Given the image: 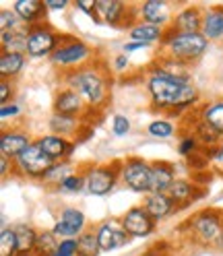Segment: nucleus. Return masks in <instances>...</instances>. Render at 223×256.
<instances>
[{
    "label": "nucleus",
    "mask_w": 223,
    "mask_h": 256,
    "mask_svg": "<svg viewBox=\"0 0 223 256\" xmlns=\"http://www.w3.org/2000/svg\"><path fill=\"white\" fill-rule=\"evenodd\" d=\"M145 85L149 91L151 110L164 112L168 116H182V112L190 110L200 98L192 76H176L162 70L155 64L149 66Z\"/></svg>",
    "instance_id": "obj_1"
},
{
    "label": "nucleus",
    "mask_w": 223,
    "mask_h": 256,
    "mask_svg": "<svg viewBox=\"0 0 223 256\" xmlns=\"http://www.w3.org/2000/svg\"><path fill=\"white\" fill-rule=\"evenodd\" d=\"M64 83L74 89L85 104L93 110H102L110 104V93H112V76L110 70L100 62H89L85 66L68 70L62 74Z\"/></svg>",
    "instance_id": "obj_2"
},
{
    "label": "nucleus",
    "mask_w": 223,
    "mask_h": 256,
    "mask_svg": "<svg viewBox=\"0 0 223 256\" xmlns=\"http://www.w3.org/2000/svg\"><path fill=\"white\" fill-rule=\"evenodd\" d=\"M209 50V40L202 34H178V31L166 29V38L162 42V52L174 60H178L186 66H192L198 62L204 52Z\"/></svg>",
    "instance_id": "obj_3"
},
{
    "label": "nucleus",
    "mask_w": 223,
    "mask_h": 256,
    "mask_svg": "<svg viewBox=\"0 0 223 256\" xmlns=\"http://www.w3.org/2000/svg\"><path fill=\"white\" fill-rule=\"evenodd\" d=\"M190 234V238L196 240L204 246L223 248V213L215 209H202L194 215H190L182 226Z\"/></svg>",
    "instance_id": "obj_4"
},
{
    "label": "nucleus",
    "mask_w": 223,
    "mask_h": 256,
    "mask_svg": "<svg viewBox=\"0 0 223 256\" xmlns=\"http://www.w3.org/2000/svg\"><path fill=\"white\" fill-rule=\"evenodd\" d=\"M93 58V48L87 46L83 40H78L74 36H68V34H62V40H60V46L58 50L50 56V62L54 64L56 68L60 70H76L89 64V60Z\"/></svg>",
    "instance_id": "obj_5"
},
{
    "label": "nucleus",
    "mask_w": 223,
    "mask_h": 256,
    "mask_svg": "<svg viewBox=\"0 0 223 256\" xmlns=\"http://www.w3.org/2000/svg\"><path fill=\"white\" fill-rule=\"evenodd\" d=\"M87 178V192L93 196H108L112 190L116 188V184L122 180V162L114 159L110 164L102 166H89L85 170Z\"/></svg>",
    "instance_id": "obj_6"
},
{
    "label": "nucleus",
    "mask_w": 223,
    "mask_h": 256,
    "mask_svg": "<svg viewBox=\"0 0 223 256\" xmlns=\"http://www.w3.org/2000/svg\"><path fill=\"white\" fill-rule=\"evenodd\" d=\"M56 162L52 157H48L40 142L34 140L31 145L14 159V176L21 178H34V180H44V176L52 170Z\"/></svg>",
    "instance_id": "obj_7"
},
{
    "label": "nucleus",
    "mask_w": 223,
    "mask_h": 256,
    "mask_svg": "<svg viewBox=\"0 0 223 256\" xmlns=\"http://www.w3.org/2000/svg\"><path fill=\"white\" fill-rule=\"evenodd\" d=\"M122 184L132 192H138V194H149L153 190L151 164L136 155L126 157L122 162Z\"/></svg>",
    "instance_id": "obj_8"
},
{
    "label": "nucleus",
    "mask_w": 223,
    "mask_h": 256,
    "mask_svg": "<svg viewBox=\"0 0 223 256\" xmlns=\"http://www.w3.org/2000/svg\"><path fill=\"white\" fill-rule=\"evenodd\" d=\"M62 34L56 31L50 25H36L29 27V38H27V56L31 58H50L60 46Z\"/></svg>",
    "instance_id": "obj_9"
},
{
    "label": "nucleus",
    "mask_w": 223,
    "mask_h": 256,
    "mask_svg": "<svg viewBox=\"0 0 223 256\" xmlns=\"http://www.w3.org/2000/svg\"><path fill=\"white\" fill-rule=\"evenodd\" d=\"M126 14H136L138 17V4H126L120 0H98V19L110 27L118 29H132L136 21H132ZM140 19V17H138Z\"/></svg>",
    "instance_id": "obj_10"
},
{
    "label": "nucleus",
    "mask_w": 223,
    "mask_h": 256,
    "mask_svg": "<svg viewBox=\"0 0 223 256\" xmlns=\"http://www.w3.org/2000/svg\"><path fill=\"white\" fill-rule=\"evenodd\" d=\"M120 226L130 238H147L155 232L157 221L145 211V206L136 204V206H130V209L120 217Z\"/></svg>",
    "instance_id": "obj_11"
},
{
    "label": "nucleus",
    "mask_w": 223,
    "mask_h": 256,
    "mask_svg": "<svg viewBox=\"0 0 223 256\" xmlns=\"http://www.w3.org/2000/svg\"><path fill=\"white\" fill-rule=\"evenodd\" d=\"M85 226H87L85 213L81 209H76V206H66V209L60 211V217L54 223L52 232L60 240H76L85 232Z\"/></svg>",
    "instance_id": "obj_12"
},
{
    "label": "nucleus",
    "mask_w": 223,
    "mask_h": 256,
    "mask_svg": "<svg viewBox=\"0 0 223 256\" xmlns=\"http://www.w3.org/2000/svg\"><path fill=\"white\" fill-rule=\"evenodd\" d=\"M202 17H204V10L200 4H184L180 10H176L172 25L168 29L178 31V34H200Z\"/></svg>",
    "instance_id": "obj_13"
},
{
    "label": "nucleus",
    "mask_w": 223,
    "mask_h": 256,
    "mask_svg": "<svg viewBox=\"0 0 223 256\" xmlns=\"http://www.w3.org/2000/svg\"><path fill=\"white\" fill-rule=\"evenodd\" d=\"M52 108H54V114L68 116V118H78V120H81L83 114L89 110V106L85 104V100L74 89H70V87H64V89H60L56 93Z\"/></svg>",
    "instance_id": "obj_14"
},
{
    "label": "nucleus",
    "mask_w": 223,
    "mask_h": 256,
    "mask_svg": "<svg viewBox=\"0 0 223 256\" xmlns=\"http://www.w3.org/2000/svg\"><path fill=\"white\" fill-rule=\"evenodd\" d=\"M98 240H100V246H102V252H114V250H120L124 246H128L130 242V236L124 232V228L120 226V221H104L100 223L98 228Z\"/></svg>",
    "instance_id": "obj_15"
},
{
    "label": "nucleus",
    "mask_w": 223,
    "mask_h": 256,
    "mask_svg": "<svg viewBox=\"0 0 223 256\" xmlns=\"http://www.w3.org/2000/svg\"><path fill=\"white\" fill-rule=\"evenodd\" d=\"M174 4L166 2V0H147V2L138 4V17L142 23H149L155 27H164L168 29L172 25V19L176 12H172Z\"/></svg>",
    "instance_id": "obj_16"
},
{
    "label": "nucleus",
    "mask_w": 223,
    "mask_h": 256,
    "mask_svg": "<svg viewBox=\"0 0 223 256\" xmlns=\"http://www.w3.org/2000/svg\"><path fill=\"white\" fill-rule=\"evenodd\" d=\"M202 194H204V188H200L194 180H184V178H178L176 182L172 184V188L168 190V196L174 200V204H176L178 211L190 206Z\"/></svg>",
    "instance_id": "obj_17"
},
{
    "label": "nucleus",
    "mask_w": 223,
    "mask_h": 256,
    "mask_svg": "<svg viewBox=\"0 0 223 256\" xmlns=\"http://www.w3.org/2000/svg\"><path fill=\"white\" fill-rule=\"evenodd\" d=\"M31 142L34 140L23 128H4L2 134H0V153L10 159H17Z\"/></svg>",
    "instance_id": "obj_18"
},
{
    "label": "nucleus",
    "mask_w": 223,
    "mask_h": 256,
    "mask_svg": "<svg viewBox=\"0 0 223 256\" xmlns=\"http://www.w3.org/2000/svg\"><path fill=\"white\" fill-rule=\"evenodd\" d=\"M40 147L44 149V153L48 157H52L54 162H66L70 159V155L76 151V142L64 136H58V134H44L38 138Z\"/></svg>",
    "instance_id": "obj_19"
},
{
    "label": "nucleus",
    "mask_w": 223,
    "mask_h": 256,
    "mask_svg": "<svg viewBox=\"0 0 223 256\" xmlns=\"http://www.w3.org/2000/svg\"><path fill=\"white\" fill-rule=\"evenodd\" d=\"M12 10L19 14V19L25 27H36L46 23L48 6L46 0H17L12 2Z\"/></svg>",
    "instance_id": "obj_20"
},
{
    "label": "nucleus",
    "mask_w": 223,
    "mask_h": 256,
    "mask_svg": "<svg viewBox=\"0 0 223 256\" xmlns=\"http://www.w3.org/2000/svg\"><path fill=\"white\" fill-rule=\"evenodd\" d=\"M140 204L145 206V211L157 223L168 219V217H172L174 213H178L176 204H174V200L168 196V192H149V194H145V198H142Z\"/></svg>",
    "instance_id": "obj_21"
},
{
    "label": "nucleus",
    "mask_w": 223,
    "mask_h": 256,
    "mask_svg": "<svg viewBox=\"0 0 223 256\" xmlns=\"http://www.w3.org/2000/svg\"><path fill=\"white\" fill-rule=\"evenodd\" d=\"M176 180L178 178H176V166L174 164L164 162V159L151 162V184H153L151 192H168Z\"/></svg>",
    "instance_id": "obj_22"
},
{
    "label": "nucleus",
    "mask_w": 223,
    "mask_h": 256,
    "mask_svg": "<svg viewBox=\"0 0 223 256\" xmlns=\"http://www.w3.org/2000/svg\"><path fill=\"white\" fill-rule=\"evenodd\" d=\"M200 34L209 42H223V4H211L204 10Z\"/></svg>",
    "instance_id": "obj_23"
},
{
    "label": "nucleus",
    "mask_w": 223,
    "mask_h": 256,
    "mask_svg": "<svg viewBox=\"0 0 223 256\" xmlns=\"http://www.w3.org/2000/svg\"><path fill=\"white\" fill-rule=\"evenodd\" d=\"M27 38H29V27H21V29H14V31H0L2 52L27 54Z\"/></svg>",
    "instance_id": "obj_24"
},
{
    "label": "nucleus",
    "mask_w": 223,
    "mask_h": 256,
    "mask_svg": "<svg viewBox=\"0 0 223 256\" xmlns=\"http://www.w3.org/2000/svg\"><path fill=\"white\" fill-rule=\"evenodd\" d=\"M190 118H192V134L196 140H198V145L200 147H219L221 142H223V136L215 130V128H211L206 122H202L200 118H198V114L196 116H192L190 114Z\"/></svg>",
    "instance_id": "obj_25"
},
{
    "label": "nucleus",
    "mask_w": 223,
    "mask_h": 256,
    "mask_svg": "<svg viewBox=\"0 0 223 256\" xmlns=\"http://www.w3.org/2000/svg\"><path fill=\"white\" fill-rule=\"evenodd\" d=\"M12 230H14V236H17V250H19L17 256H34L40 232H36L31 226H27V223H19V226H14Z\"/></svg>",
    "instance_id": "obj_26"
},
{
    "label": "nucleus",
    "mask_w": 223,
    "mask_h": 256,
    "mask_svg": "<svg viewBox=\"0 0 223 256\" xmlns=\"http://www.w3.org/2000/svg\"><path fill=\"white\" fill-rule=\"evenodd\" d=\"M128 36H130V42H140V44H155L159 42L162 44L164 38H166V29L164 27H155V25H149V23H142L138 21L132 29H128Z\"/></svg>",
    "instance_id": "obj_27"
},
{
    "label": "nucleus",
    "mask_w": 223,
    "mask_h": 256,
    "mask_svg": "<svg viewBox=\"0 0 223 256\" xmlns=\"http://www.w3.org/2000/svg\"><path fill=\"white\" fill-rule=\"evenodd\" d=\"M83 122L78 118H68V116H60V114H52L50 120H48V128L52 130V134H58V136H76L78 130H81Z\"/></svg>",
    "instance_id": "obj_28"
},
{
    "label": "nucleus",
    "mask_w": 223,
    "mask_h": 256,
    "mask_svg": "<svg viewBox=\"0 0 223 256\" xmlns=\"http://www.w3.org/2000/svg\"><path fill=\"white\" fill-rule=\"evenodd\" d=\"M27 54H12L2 52L0 54V78H14L25 66Z\"/></svg>",
    "instance_id": "obj_29"
},
{
    "label": "nucleus",
    "mask_w": 223,
    "mask_h": 256,
    "mask_svg": "<svg viewBox=\"0 0 223 256\" xmlns=\"http://www.w3.org/2000/svg\"><path fill=\"white\" fill-rule=\"evenodd\" d=\"M198 118L202 122H206L211 128L223 136V102H211V104H204L198 110Z\"/></svg>",
    "instance_id": "obj_30"
},
{
    "label": "nucleus",
    "mask_w": 223,
    "mask_h": 256,
    "mask_svg": "<svg viewBox=\"0 0 223 256\" xmlns=\"http://www.w3.org/2000/svg\"><path fill=\"white\" fill-rule=\"evenodd\" d=\"M72 174H76V170H74V166L70 164V159H66V162H56V164L52 166V170L44 176L42 182H44L46 186H54V188L58 190V186L64 182L66 178H70Z\"/></svg>",
    "instance_id": "obj_31"
},
{
    "label": "nucleus",
    "mask_w": 223,
    "mask_h": 256,
    "mask_svg": "<svg viewBox=\"0 0 223 256\" xmlns=\"http://www.w3.org/2000/svg\"><path fill=\"white\" fill-rule=\"evenodd\" d=\"M100 254H102V246L95 230H87L76 238V256H100Z\"/></svg>",
    "instance_id": "obj_32"
},
{
    "label": "nucleus",
    "mask_w": 223,
    "mask_h": 256,
    "mask_svg": "<svg viewBox=\"0 0 223 256\" xmlns=\"http://www.w3.org/2000/svg\"><path fill=\"white\" fill-rule=\"evenodd\" d=\"M60 242L52 230H44L38 236V244H36V254L34 256H56Z\"/></svg>",
    "instance_id": "obj_33"
},
{
    "label": "nucleus",
    "mask_w": 223,
    "mask_h": 256,
    "mask_svg": "<svg viewBox=\"0 0 223 256\" xmlns=\"http://www.w3.org/2000/svg\"><path fill=\"white\" fill-rule=\"evenodd\" d=\"M17 236L12 228H4L0 232V256H17Z\"/></svg>",
    "instance_id": "obj_34"
},
{
    "label": "nucleus",
    "mask_w": 223,
    "mask_h": 256,
    "mask_svg": "<svg viewBox=\"0 0 223 256\" xmlns=\"http://www.w3.org/2000/svg\"><path fill=\"white\" fill-rule=\"evenodd\" d=\"M147 132L153 136V138H170L174 136V132H176V126H174L170 120H153L149 126H147Z\"/></svg>",
    "instance_id": "obj_35"
},
{
    "label": "nucleus",
    "mask_w": 223,
    "mask_h": 256,
    "mask_svg": "<svg viewBox=\"0 0 223 256\" xmlns=\"http://www.w3.org/2000/svg\"><path fill=\"white\" fill-rule=\"evenodd\" d=\"M14 29H21V19L19 14L14 12L12 8H2L0 10V31H14Z\"/></svg>",
    "instance_id": "obj_36"
},
{
    "label": "nucleus",
    "mask_w": 223,
    "mask_h": 256,
    "mask_svg": "<svg viewBox=\"0 0 223 256\" xmlns=\"http://www.w3.org/2000/svg\"><path fill=\"white\" fill-rule=\"evenodd\" d=\"M83 186H87L85 172H81V174H72L70 178H66L64 182L58 186V190H60V192H78V190H83Z\"/></svg>",
    "instance_id": "obj_37"
},
{
    "label": "nucleus",
    "mask_w": 223,
    "mask_h": 256,
    "mask_svg": "<svg viewBox=\"0 0 223 256\" xmlns=\"http://www.w3.org/2000/svg\"><path fill=\"white\" fill-rule=\"evenodd\" d=\"M200 149V145H198V140L192 136V134H186V136H182L180 138V145H178V153L182 155V157H190V155H194L196 151Z\"/></svg>",
    "instance_id": "obj_38"
},
{
    "label": "nucleus",
    "mask_w": 223,
    "mask_h": 256,
    "mask_svg": "<svg viewBox=\"0 0 223 256\" xmlns=\"http://www.w3.org/2000/svg\"><path fill=\"white\" fill-rule=\"evenodd\" d=\"M112 132L116 136H126L130 132V120L122 114H116L114 120H112Z\"/></svg>",
    "instance_id": "obj_39"
},
{
    "label": "nucleus",
    "mask_w": 223,
    "mask_h": 256,
    "mask_svg": "<svg viewBox=\"0 0 223 256\" xmlns=\"http://www.w3.org/2000/svg\"><path fill=\"white\" fill-rule=\"evenodd\" d=\"M12 98H14V83L10 78H0V104L8 106L12 104Z\"/></svg>",
    "instance_id": "obj_40"
},
{
    "label": "nucleus",
    "mask_w": 223,
    "mask_h": 256,
    "mask_svg": "<svg viewBox=\"0 0 223 256\" xmlns=\"http://www.w3.org/2000/svg\"><path fill=\"white\" fill-rule=\"evenodd\" d=\"M74 6L78 10H83L85 14H89L95 23H100V19H98V0H76Z\"/></svg>",
    "instance_id": "obj_41"
},
{
    "label": "nucleus",
    "mask_w": 223,
    "mask_h": 256,
    "mask_svg": "<svg viewBox=\"0 0 223 256\" xmlns=\"http://www.w3.org/2000/svg\"><path fill=\"white\" fill-rule=\"evenodd\" d=\"M56 256H76V240H60Z\"/></svg>",
    "instance_id": "obj_42"
},
{
    "label": "nucleus",
    "mask_w": 223,
    "mask_h": 256,
    "mask_svg": "<svg viewBox=\"0 0 223 256\" xmlns=\"http://www.w3.org/2000/svg\"><path fill=\"white\" fill-rule=\"evenodd\" d=\"M8 174H14V159L0 153V176L8 178Z\"/></svg>",
    "instance_id": "obj_43"
},
{
    "label": "nucleus",
    "mask_w": 223,
    "mask_h": 256,
    "mask_svg": "<svg viewBox=\"0 0 223 256\" xmlns=\"http://www.w3.org/2000/svg\"><path fill=\"white\" fill-rule=\"evenodd\" d=\"M19 106L17 104H8V106H2L0 108V118H2V122H6L8 118H14V116H19Z\"/></svg>",
    "instance_id": "obj_44"
},
{
    "label": "nucleus",
    "mask_w": 223,
    "mask_h": 256,
    "mask_svg": "<svg viewBox=\"0 0 223 256\" xmlns=\"http://www.w3.org/2000/svg\"><path fill=\"white\" fill-rule=\"evenodd\" d=\"M68 4H70L68 0H46L48 10H64Z\"/></svg>",
    "instance_id": "obj_45"
},
{
    "label": "nucleus",
    "mask_w": 223,
    "mask_h": 256,
    "mask_svg": "<svg viewBox=\"0 0 223 256\" xmlns=\"http://www.w3.org/2000/svg\"><path fill=\"white\" fill-rule=\"evenodd\" d=\"M213 164L223 172V142L219 147H215V151H213Z\"/></svg>",
    "instance_id": "obj_46"
},
{
    "label": "nucleus",
    "mask_w": 223,
    "mask_h": 256,
    "mask_svg": "<svg viewBox=\"0 0 223 256\" xmlns=\"http://www.w3.org/2000/svg\"><path fill=\"white\" fill-rule=\"evenodd\" d=\"M128 64H130V62H128V54H124V52H122L120 56L114 58V66H116V70H124L126 66H128Z\"/></svg>",
    "instance_id": "obj_47"
},
{
    "label": "nucleus",
    "mask_w": 223,
    "mask_h": 256,
    "mask_svg": "<svg viewBox=\"0 0 223 256\" xmlns=\"http://www.w3.org/2000/svg\"><path fill=\"white\" fill-rule=\"evenodd\" d=\"M140 48H149L147 44H140V42H126L124 44V54H130V52H136Z\"/></svg>",
    "instance_id": "obj_48"
},
{
    "label": "nucleus",
    "mask_w": 223,
    "mask_h": 256,
    "mask_svg": "<svg viewBox=\"0 0 223 256\" xmlns=\"http://www.w3.org/2000/svg\"><path fill=\"white\" fill-rule=\"evenodd\" d=\"M164 250H166V244H155L145 256H168V254H162Z\"/></svg>",
    "instance_id": "obj_49"
},
{
    "label": "nucleus",
    "mask_w": 223,
    "mask_h": 256,
    "mask_svg": "<svg viewBox=\"0 0 223 256\" xmlns=\"http://www.w3.org/2000/svg\"><path fill=\"white\" fill-rule=\"evenodd\" d=\"M221 44H223V42H221Z\"/></svg>",
    "instance_id": "obj_50"
}]
</instances>
